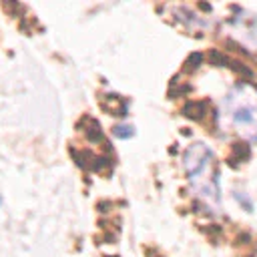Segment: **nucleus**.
I'll use <instances>...</instances> for the list:
<instances>
[{
	"label": "nucleus",
	"mask_w": 257,
	"mask_h": 257,
	"mask_svg": "<svg viewBox=\"0 0 257 257\" xmlns=\"http://www.w3.org/2000/svg\"><path fill=\"white\" fill-rule=\"evenodd\" d=\"M221 114L229 128L257 141V88L249 82L233 86L223 98Z\"/></svg>",
	"instance_id": "f03ea898"
},
{
	"label": "nucleus",
	"mask_w": 257,
	"mask_h": 257,
	"mask_svg": "<svg viewBox=\"0 0 257 257\" xmlns=\"http://www.w3.org/2000/svg\"><path fill=\"white\" fill-rule=\"evenodd\" d=\"M0 203H2V199H0Z\"/></svg>",
	"instance_id": "7ed1b4c3"
},
{
	"label": "nucleus",
	"mask_w": 257,
	"mask_h": 257,
	"mask_svg": "<svg viewBox=\"0 0 257 257\" xmlns=\"http://www.w3.org/2000/svg\"><path fill=\"white\" fill-rule=\"evenodd\" d=\"M183 165L189 177V183L199 199H203L209 207H219L221 191H219V177L213 161L211 149L203 143H193L183 155Z\"/></svg>",
	"instance_id": "f257e3e1"
}]
</instances>
